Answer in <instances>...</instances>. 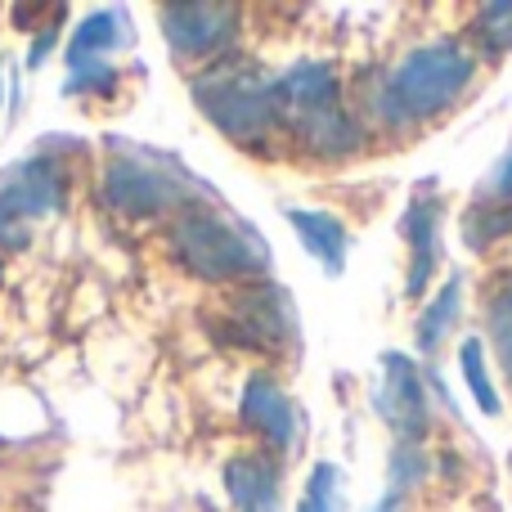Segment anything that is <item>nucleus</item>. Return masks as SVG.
Listing matches in <instances>:
<instances>
[{"instance_id":"obj_1","label":"nucleus","mask_w":512,"mask_h":512,"mask_svg":"<svg viewBox=\"0 0 512 512\" xmlns=\"http://www.w3.org/2000/svg\"><path fill=\"white\" fill-rule=\"evenodd\" d=\"M477 68L481 54L472 45H463L459 36H432V41L414 45L387 72H378L373 86H364V126L409 131V126L432 122L468 95V86L477 81Z\"/></svg>"},{"instance_id":"obj_2","label":"nucleus","mask_w":512,"mask_h":512,"mask_svg":"<svg viewBox=\"0 0 512 512\" xmlns=\"http://www.w3.org/2000/svg\"><path fill=\"white\" fill-rule=\"evenodd\" d=\"M198 113L243 149H265L283 131L279 104H274V77L248 54H225L189 77Z\"/></svg>"},{"instance_id":"obj_3","label":"nucleus","mask_w":512,"mask_h":512,"mask_svg":"<svg viewBox=\"0 0 512 512\" xmlns=\"http://www.w3.org/2000/svg\"><path fill=\"white\" fill-rule=\"evenodd\" d=\"M171 256L185 274L203 283H261L270 279V248L239 216L216 212L212 203L189 207L167 230Z\"/></svg>"},{"instance_id":"obj_4","label":"nucleus","mask_w":512,"mask_h":512,"mask_svg":"<svg viewBox=\"0 0 512 512\" xmlns=\"http://www.w3.org/2000/svg\"><path fill=\"white\" fill-rule=\"evenodd\" d=\"M198 198H212L203 180H194L180 162L158 158L144 149H117L104 167V203L131 221H153L162 212H189L203 207Z\"/></svg>"},{"instance_id":"obj_5","label":"nucleus","mask_w":512,"mask_h":512,"mask_svg":"<svg viewBox=\"0 0 512 512\" xmlns=\"http://www.w3.org/2000/svg\"><path fill=\"white\" fill-rule=\"evenodd\" d=\"M207 328L216 333V342L234 346V351H297V310H292L288 288H279L274 279L243 283L230 301H225L221 319H207Z\"/></svg>"},{"instance_id":"obj_6","label":"nucleus","mask_w":512,"mask_h":512,"mask_svg":"<svg viewBox=\"0 0 512 512\" xmlns=\"http://www.w3.org/2000/svg\"><path fill=\"white\" fill-rule=\"evenodd\" d=\"M68 189V167L45 158V153L5 167V176H0V248L23 252L32 243L36 221L59 216L68 207Z\"/></svg>"},{"instance_id":"obj_7","label":"nucleus","mask_w":512,"mask_h":512,"mask_svg":"<svg viewBox=\"0 0 512 512\" xmlns=\"http://www.w3.org/2000/svg\"><path fill=\"white\" fill-rule=\"evenodd\" d=\"M162 36H167L171 54L185 63H216L234 54V41L243 32V9L239 5H162Z\"/></svg>"},{"instance_id":"obj_8","label":"nucleus","mask_w":512,"mask_h":512,"mask_svg":"<svg viewBox=\"0 0 512 512\" xmlns=\"http://www.w3.org/2000/svg\"><path fill=\"white\" fill-rule=\"evenodd\" d=\"M378 382H373V414L396 432L400 445H418L432 432V400H427V382L414 355L387 351L378 364Z\"/></svg>"},{"instance_id":"obj_9","label":"nucleus","mask_w":512,"mask_h":512,"mask_svg":"<svg viewBox=\"0 0 512 512\" xmlns=\"http://www.w3.org/2000/svg\"><path fill=\"white\" fill-rule=\"evenodd\" d=\"M239 423L261 436L270 454H292L297 441H301V409L292 405V396L283 391V382L265 369H256L252 378L243 382Z\"/></svg>"},{"instance_id":"obj_10","label":"nucleus","mask_w":512,"mask_h":512,"mask_svg":"<svg viewBox=\"0 0 512 512\" xmlns=\"http://www.w3.org/2000/svg\"><path fill=\"white\" fill-rule=\"evenodd\" d=\"M441 225H445V203L423 194L409 198L405 216H400V234L409 248V274H405V297H423L432 288L436 270H441Z\"/></svg>"},{"instance_id":"obj_11","label":"nucleus","mask_w":512,"mask_h":512,"mask_svg":"<svg viewBox=\"0 0 512 512\" xmlns=\"http://www.w3.org/2000/svg\"><path fill=\"white\" fill-rule=\"evenodd\" d=\"M274 104H279L283 131L301 117L328 113V108L342 104V77L328 59H297L288 72L274 77Z\"/></svg>"},{"instance_id":"obj_12","label":"nucleus","mask_w":512,"mask_h":512,"mask_svg":"<svg viewBox=\"0 0 512 512\" xmlns=\"http://www.w3.org/2000/svg\"><path fill=\"white\" fill-rule=\"evenodd\" d=\"M288 131H292V140H297V149L319 162H346V158H355V153H364V144H369V126L346 104L328 108V113H315V117H301Z\"/></svg>"},{"instance_id":"obj_13","label":"nucleus","mask_w":512,"mask_h":512,"mask_svg":"<svg viewBox=\"0 0 512 512\" xmlns=\"http://www.w3.org/2000/svg\"><path fill=\"white\" fill-rule=\"evenodd\" d=\"M225 495L234 512H283V472L270 454H234L225 463Z\"/></svg>"},{"instance_id":"obj_14","label":"nucleus","mask_w":512,"mask_h":512,"mask_svg":"<svg viewBox=\"0 0 512 512\" xmlns=\"http://www.w3.org/2000/svg\"><path fill=\"white\" fill-rule=\"evenodd\" d=\"M283 221L297 230L301 248L324 265L328 279L346 274V261H351V225L337 212H319V207H283Z\"/></svg>"},{"instance_id":"obj_15","label":"nucleus","mask_w":512,"mask_h":512,"mask_svg":"<svg viewBox=\"0 0 512 512\" xmlns=\"http://www.w3.org/2000/svg\"><path fill=\"white\" fill-rule=\"evenodd\" d=\"M131 36L135 32H131L126 9H95V14H86L77 23L63 63H68V68H77V63H99V59H108V54H117L122 45H131Z\"/></svg>"},{"instance_id":"obj_16","label":"nucleus","mask_w":512,"mask_h":512,"mask_svg":"<svg viewBox=\"0 0 512 512\" xmlns=\"http://www.w3.org/2000/svg\"><path fill=\"white\" fill-rule=\"evenodd\" d=\"M459 315H463V279H459V274H450V279H445L441 288L432 292V301L418 310L414 346H418L423 355H436V351L445 346V337L454 333Z\"/></svg>"},{"instance_id":"obj_17","label":"nucleus","mask_w":512,"mask_h":512,"mask_svg":"<svg viewBox=\"0 0 512 512\" xmlns=\"http://www.w3.org/2000/svg\"><path fill=\"white\" fill-rule=\"evenodd\" d=\"M459 373H463V387H468L472 405H477L481 414L486 418L504 414V396H499L495 378H490V346L481 333H472L459 342Z\"/></svg>"},{"instance_id":"obj_18","label":"nucleus","mask_w":512,"mask_h":512,"mask_svg":"<svg viewBox=\"0 0 512 512\" xmlns=\"http://www.w3.org/2000/svg\"><path fill=\"white\" fill-rule=\"evenodd\" d=\"M486 346H495L499 364L512 378V270L486 292Z\"/></svg>"},{"instance_id":"obj_19","label":"nucleus","mask_w":512,"mask_h":512,"mask_svg":"<svg viewBox=\"0 0 512 512\" xmlns=\"http://www.w3.org/2000/svg\"><path fill=\"white\" fill-rule=\"evenodd\" d=\"M463 239H468L472 252H486L495 243L512 239V203H490L481 198L468 216H463Z\"/></svg>"},{"instance_id":"obj_20","label":"nucleus","mask_w":512,"mask_h":512,"mask_svg":"<svg viewBox=\"0 0 512 512\" xmlns=\"http://www.w3.org/2000/svg\"><path fill=\"white\" fill-rule=\"evenodd\" d=\"M472 36L486 59H504L512 54V0H490L472 14Z\"/></svg>"},{"instance_id":"obj_21","label":"nucleus","mask_w":512,"mask_h":512,"mask_svg":"<svg viewBox=\"0 0 512 512\" xmlns=\"http://www.w3.org/2000/svg\"><path fill=\"white\" fill-rule=\"evenodd\" d=\"M306 512H346V472L337 463H315L306 477Z\"/></svg>"},{"instance_id":"obj_22","label":"nucleus","mask_w":512,"mask_h":512,"mask_svg":"<svg viewBox=\"0 0 512 512\" xmlns=\"http://www.w3.org/2000/svg\"><path fill=\"white\" fill-rule=\"evenodd\" d=\"M122 72L113 68V59H99V63H77L68 68V81H63V95L81 99V95H113Z\"/></svg>"},{"instance_id":"obj_23","label":"nucleus","mask_w":512,"mask_h":512,"mask_svg":"<svg viewBox=\"0 0 512 512\" xmlns=\"http://www.w3.org/2000/svg\"><path fill=\"white\" fill-rule=\"evenodd\" d=\"M427 481V454L418 445H400L391 454V499H400L405 490H418Z\"/></svg>"},{"instance_id":"obj_24","label":"nucleus","mask_w":512,"mask_h":512,"mask_svg":"<svg viewBox=\"0 0 512 512\" xmlns=\"http://www.w3.org/2000/svg\"><path fill=\"white\" fill-rule=\"evenodd\" d=\"M54 45H59V23H45L41 32H36V41L27 45V68H32V72L41 68V63L50 59V50H54Z\"/></svg>"},{"instance_id":"obj_25","label":"nucleus","mask_w":512,"mask_h":512,"mask_svg":"<svg viewBox=\"0 0 512 512\" xmlns=\"http://www.w3.org/2000/svg\"><path fill=\"white\" fill-rule=\"evenodd\" d=\"M486 198H490V203H512V149L504 153V162L495 167V176H490Z\"/></svg>"},{"instance_id":"obj_26","label":"nucleus","mask_w":512,"mask_h":512,"mask_svg":"<svg viewBox=\"0 0 512 512\" xmlns=\"http://www.w3.org/2000/svg\"><path fill=\"white\" fill-rule=\"evenodd\" d=\"M391 508H396V499H391V495H387V499H382V504H378V508H373V512H391Z\"/></svg>"},{"instance_id":"obj_27","label":"nucleus","mask_w":512,"mask_h":512,"mask_svg":"<svg viewBox=\"0 0 512 512\" xmlns=\"http://www.w3.org/2000/svg\"><path fill=\"white\" fill-rule=\"evenodd\" d=\"M0 113H5V68H0Z\"/></svg>"},{"instance_id":"obj_28","label":"nucleus","mask_w":512,"mask_h":512,"mask_svg":"<svg viewBox=\"0 0 512 512\" xmlns=\"http://www.w3.org/2000/svg\"><path fill=\"white\" fill-rule=\"evenodd\" d=\"M0 274H5V261H0Z\"/></svg>"},{"instance_id":"obj_29","label":"nucleus","mask_w":512,"mask_h":512,"mask_svg":"<svg viewBox=\"0 0 512 512\" xmlns=\"http://www.w3.org/2000/svg\"><path fill=\"white\" fill-rule=\"evenodd\" d=\"M297 512H306V508H297Z\"/></svg>"}]
</instances>
